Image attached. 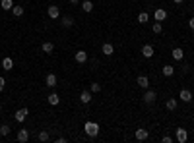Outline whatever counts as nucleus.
Returning <instances> with one entry per match:
<instances>
[{
	"instance_id": "obj_1",
	"label": "nucleus",
	"mask_w": 194,
	"mask_h": 143,
	"mask_svg": "<svg viewBox=\"0 0 194 143\" xmlns=\"http://www.w3.org/2000/svg\"><path fill=\"white\" fill-rule=\"evenodd\" d=\"M84 130H86V134H87L89 137H97V134H99L97 122H86V124H84Z\"/></svg>"
},
{
	"instance_id": "obj_2",
	"label": "nucleus",
	"mask_w": 194,
	"mask_h": 143,
	"mask_svg": "<svg viewBox=\"0 0 194 143\" xmlns=\"http://www.w3.org/2000/svg\"><path fill=\"white\" fill-rule=\"evenodd\" d=\"M155 99H157V93H155L153 89H147V91L144 93V101H146L147 105H152V103H155Z\"/></svg>"
},
{
	"instance_id": "obj_3",
	"label": "nucleus",
	"mask_w": 194,
	"mask_h": 143,
	"mask_svg": "<svg viewBox=\"0 0 194 143\" xmlns=\"http://www.w3.org/2000/svg\"><path fill=\"white\" fill-rule=\"evenodd\" d=\"M27 114H29V110L27 108H19V110L14 114V118H16V122H24V120L27 118Z\"/></svg>"
},
{
	"instance_id": "obj_4",
	"label": "nucleus",
	"mask_w": 194,
	"mask_h": 143,
	"mask_svg": "<svg viewBox=\"0 0 194 143\" xmlns=\"http://www.w3.org/2000/svg\"><path fill=\"white\" fill-rule=\"evenodd\" d=\"M74 60H76L78 64H84V62H87V52H86V50H78V52L74 54Z\"/></svg>"
},
{
	"instance_id": "obj_5",
	"label": "nucleus",
	"mask_w": 194,
	"mask_h": 143,
	"mask_svg": "<svg viewBox=\"0 0 194 143\" xmlns=\"http://www.w3.org/2000/svg\"><path fill=\"white\" fill-rule=\"evenodd\" d=\"M47 14H49L51 19H56V18H60V8H58V6H49Z\"/></svg>"
},
{
	"instance_id": "obj_6",
	"label": "nucleus",
	"mask_w": 194,
	"mask_h": 143,
	"mask_svg": "<svg viewBox=\"0 0 194 143\" xmlns=\"http://www.w3.org/2000/svg\"><path fill=\"white\" fill-rule=\"evenodd\" d=\"M186 139H188L186 130H185V128H179V130H177V141H179V143H185Z\"/></svg>"
},
{
	"instance_id": "obj_7",
	"label": "nucleus",
	"mask_w": 194,
	"mask_h": 143,
	"mask_svg": "<svg viewBox=\"0 0 194 143\" xmlns=\"http://www.w3.org/2000/svg\"><path fill=\"white\" fill-rule=\"evenodd\" d=\"M18 141H19V143L29 141V131H27V130H19V131H18Z\"/></svg>"
},
{
	"instance_id": "obj_8",
	"label": "nucleus",
	"mask_w": 194,
	"mask_h": 143,
	"mask_svg": "<svg viewBox=\"0 0 194 143\" xmlns=\"http://www.w3.org/2000/svg\"><path fill=\"white\" fill-rule=\"evenodd\" d=\"M153 18H155V21H163V19L167 18V12H165L163 8H157L155 14H153Z\"/></svg>"
},
{
	"instance_id": "obj_9",
	"label": "nucleus",
	"mask_w": 194,
	"mask_h": 143,
	"mask_svg": "<svg viewBox=\"0 0 194 143\" xmlns=\"http://www.w3.org/2000/svg\"><path fill=\"white\" fill-rule=\"evenodd\" d=\"M142 54H144V58H152L153 56V47L152 45H144L142 47Z\"/></svg>"
},
{
	"instance_id": "obj_10",
	"label": "nucleus",
	"mask_w": 194,
	"mask_h": 143,
	"mask_svg": "<svg viewBox=\"0 0 194 143\" xmlns=\"http://www.w3.org/2000/svg\"><path fill=\"white\" fill-rule=\"evenodd\" d=\"M179 99H180V101H185V103H190V101H192V93H190L188 89H182L180 95H179Z\"/></svg>"
},
{
	"instance_id": "obj_11",
	"label": "nucleus",
	"mask_w": 194,
	"mask_h": 143,
	"mask_svg": "<svg viewBox=\"0 0 194 143\" xmlns=\"http://www.w3.org/2000/svg\"><path fill=\"white\" fill-rule=\"evenodd\" d=\"M101 52H103V54H105V56H111V54H113V52H115V47H113V45H111V43H105V45H103V47H101Z\"/></svg>"
},
{
	"instance_id": "obj_12",
	"label": "nucleus",
	"mask_w": 194,
	"mask_h": 143,
	"mask_svg": "<svg viewBox=\"0 0 194 143\" xmlns=\"http://www.w3.org/2000/svg\"><path fill=\"white\" fill-rule=\"evenodd\" d=\"M136 83H138V85L142 87V89H147V87H150V79H147L146 75H140V78L136 79Z\"/></svg>"
},
{
	"instance_id": "obj_13",
	"label": "nucleus",
	"mask_w": 194,
	"mask_h": 143,
	"mask_svg": "<svg viewBox=\"0 0 194 143\" xmlns=\"http://www.w3.org/2000/svg\"><path fill=\"white\" fill-rule=\"evenodd\" d=\"M136 139H138V141H146L147 139V130H144V128L136 130Z\"/></svg>"
},
{
	"instance_id": "obj_14",
	"label": "nucleus",
	"mask_w": 194,
	"mask_h": 143,
	"mask_svg": "<svg viewBox=\"0 0 194 143\" xmlns=\"http://www.w3.org/2000/svg\"><path fill=\"white\" fill-rule=\"evenodd\" d=\"M2 68H4V70H12V68H14V60L10 58V56L2 58Z\"/></svg>"
},
{
	"instance_id": "obj_15",
	"label": "nucleus",
	"mask_w": 194,
	"mask_h": 143,
	"mask_svg": "<svg viewBox=\"0 0 194 143\" xmlns=\"http://www.w3.org/2000/svg\"><path fill=\"white\" fill-rule=\"evenodd\" d=\"M165 106H167V110H177V106H179L177 99H169V101L165 103Z\"/></svg>"
},
{
	"instance_id": "obj_16",
	"label": "nucleus",
	"mask_w": 194,
	"mask_h": 143,
	"mask_svg": "<svg viewBox=\"0 0 194 143\" xmlns=\"http://www.w3.org/2000/svg\"><path fill=\"white\" fill-rule=\"evenodd\" d=\"M80 101H82L84 105H87L91 101V91H82V95H80Z\"/></svg>"
},
{
	"instance_id": "obj_17",
	"label": "nucleus",
	"mask_w": 194,
	"mask_h": 143,
	"mask_svg": "<svg viewBox=\"0 0 194 143\" xmlns=\"http://www.w3.org/2000/svg\"><path fill=\"white\" fill-rule=\"evenodd\" d=\"M47 99H49V103H51L53 106H56V105H58V103H60V97H58V95H56V93H51V95H49Z\"/></svg>"
},
{
	"instance_id": "obj_18",
	"label": "nucleus",
	"mask_w": 194,
	"mask_h": 143,
	"mask_svg": "<svg viewBox=\"0 0 194 143\" xmlns=\"http://www.w3.org/2000/svg\"><path fill=\"white\" fill-rule=\"evenodd\" d=\"M45 83H47L49 87H54V85H56V75H54V74H49L47 79H45Z\"/></svg>"
},
{
	"instance_id": "obj_19",
	"label": "nucleus",
	"mask_w": 194,
	"mask_h": 143,
	"mask_svg": "<svg viewBox=\"0 0 194 143\" xmlns=\"http://www.w3.org/2000/svg\"><path fill=\"white\" fill-rule=\"evenodd\" d=\"M82 10H84V12H91V10H93V2H91V0H84V2H82Z\"/></svg>"
},
{
	"instance_id": "obj_20",
	"label": "nucleus",
	"mask_w": 194,
	"mask_h": 143,
	"mask_svg": "<svg viewBox=\"0 0 194 143\" xmlns=\"http://www.w3.org/2000/svg\"><path fill=\"white\" fill-rule=\"evenodd\" d=\"M171 54H173V58H175V60H182V56H185L182 49H173V52H171Z\"/></svg>"
},
{
	"instance_id": "obj_21",
	"label": "nucleus",
	"mask_w": 194,
	"mask_h": 143,
	"mask_svg": "<svg viewBox=\"0 0 194 143\" xmlns=\"http://www.w3.org/2000/svg\"><path fill=\"white\" fill-rule=\"evenodd\" d=\"M0 6H2V10H12L14 8V0H2Z\"/></svg>"
},
{
	"instance_id": "obj_22",
	"label": "nucleus",
	"mask_w": 194,
	"mask_h": 143,
	"mask_svg": "<svg viewBox=\"0 0 194 143\" xmlns=\"http://www.w3.org/2000/svg\"><path fill=\"white\" fill-rule=\"evenodd\" d=\"M12 14H14L16 18H21V16H24V6H14V8H12Z\"/></svg>"
},
{
	"instance_id": "obj_23",
	"label": "nucleus",
	"mask_w": 194,
	"mask_h": 143,
	"mask_svg": "<svg viewBox=\"0 0 194 143\" xmlns=\"http://www.w3.org/2000/svg\"><path fill=\"white\" fill-rule=\"evenodd\" d=\"M43 52H47V54H51L53 50H54V45H53V43H43Z\"/></svg>"
},
{
	"instance_id": "obj_24",
	"label": "nucleus",
	"mask_w": 194,
	"mask_h": 143,
	"mask_svg": "<svg viewBox=\"0 0 194 143\" xmlns=\"http://www.w3.org/2000/svg\"><path fill=\"white\" fill-rule=\"evenodd\" d=\"M60 23H62L64 27H72V23H74V19H72L70 16H64V18H62V21H60Z\"/></svg>"
},
{
	"instance_id": "obj_25",
	"label": "nucleus",
	"mask_w": 194,
	"mask_h": 143,
	"mask_svg": "<svg viewBox=\"0 0 194 143\" xmlns=\"http://www.w3.org/2000/svg\"><path fill=\"white\" fill-rule=\"evenodd\" d=\"M173 74H175L173 66H163V75H167V78H169V75H173Z\"/></svg>"
},
{
	"instance_id": "obj_26",
	"label": "nucleus",
	"mask_w": 194,
	"mask_h": 143,
	"mask_svg": "<svg viewBox=\"0 0 194 143\" xmlns=\"http://www.w3.org/2000/svg\"><path fill=\"white\" fill-rule=\"evenodd\" d=\"M153 33H157V35H159V33H161L163 31V25H161V21H155V23H153Z\"/></svg>"
},
{
	"instance_id": "obj_27",
	"label": "nucleus",
	"mask_w": 194,
	"mask_h": 143,
	"mask_svg": "<svg viewBox=\"0 0 194 143\" xmlns=\"http://www.w3.org/2000/svg\"><path fill=\"white\" fill-rule=\"evenodd\" d=\"M51 139V135H49V131H41L39 134V141H43V143H47Z\"/></svg>"
},
{
	"instance_id": "obj_28",
	"label": "nucleus",
	"mask_w": 194,
	"mask_h": 143,
	"mask_svg": "<svg viewBox=\"0 0 194 143\" xmlns=\"http://www.w3.org/2000/svg\"><path fill=\"white\" fill-rule=\"evenodd\" d=\"M147 19H150V16H147L146 12H142V14L138 16V21H140V23H142V25H144V23H147Z\"/></svg>"
},
{
	"instance_id": "obj_29",
	"label": "nucleus",
	"mask_w": 194,
	"mask_h": 143,
	"mask_svg": "<svg viewBox=\"0 0 194 143\" xmlns=\"http://www.w3.org/2000/svg\"><path fill=\"white\" fill-rule=\"evenodd\" d=\"M8 134H10V126H6V124H4V126H0V135L4 137V135H8Z\"/></svg>"
},
{
	"instance_id": "obj_30",
	"label": "nucleus",
	"mask_w": 194,
	"mask_h": 143,
	"mask_svg": "<svg viewBox=\"0 0 194 143\" xmlns=\"http://www.w3.org/2000/svg\"><path fill=\"white\" fill-rule=\"evenodd\" d=\"M89 91H91V93H99V91H101V85H99V83H91Z\"/></svg>"
},
{
	"instance_id": "obj_31",
	"label": "nucleus",
	"mask_w": 194,
	"mask_h": 143,
	"mask_svg": "<svg viewBox=\"0 0 194 143\" xmlns=\"http://www.w3.org/2000/svg\"><path fill=\"white\" fill-rule=\"evenodd\" d=\"M4 87H6V79L0 78V91H4Z\"/></svg>"
},
{
	"instance_id": "obj_32",
	"label": "nucleus",
	"mask_w": 194,
	"mask_h": 143,
	"mask_svg": "<svg viewBox=\"0 0 194 143\" xmlns=\"http://www.w3.org/2000/svg\"><path fill=\"white\" fill-rule=\"evenodd\" d=\"M163 143H173V137H169V135H163V139H161Z\"/></svg>"
},
{
	"instance_id": "obj_33",
	"label": "nucleus",
	"mask_w": 194,
	"mask_h": 143,
	"mask_svg": "<svg viewBox=\"0 0 194 143\" xmlns=\"http://www.w3.org/2000/svg\"><path fill=\"white\" fill-rule=\"evenodd\" d=\"M188 25H190V29H194V18H190V21H188Z\"/></svg>"
},
{
	"instance_id": "obj_34",
	"label": "nucleus",
	"mask_w": 194,
	"mask_h": 143,
	"mask_svg": "<svg viewBox=\"0 0 194 143\" xmlns=\"http://www.w3.org/2000/svg\"><path fill=\"white\" fill-rule=\"evenodd\" d=\"M70 2H72V4H80V0H70Z\"/></svg>"
},
{
	"instance_id": "obj_35",
	"label": "nucleus",
	"mask_w": 194,
	"mask_h": 143,
	"mask_svg": "<svg viewBox=\"0 0 194 143\" xmlns=\"http://www.w3.org/2000/svg\"><path fill=\"white\" fill-rule=\"evenodd\" d=\"M173 2H175V4H182V0H173Z\"/></svg>"
},
{
	"instance_id": "obj_36",
	"label": "nucleus",
	"mask_w": 194,
	"mask_h": 143,
	"mask_svg": "<svg viewBox=\"0 0 194 143\" xmlns=\"http://www.w3.org/2000/svg\"><path fill=\"white\" fill-rule=\"evenodd\" d=\"M0 110H2V105H0Z\"/></svg>"
}]
</instances>
